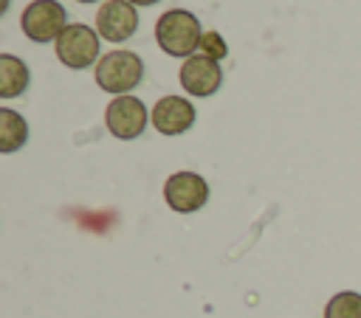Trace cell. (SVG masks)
Here are the masks:
<instances>
[{"label":"cell","instance_id":"cell-3","mask_svg":"<svg viewBox=\"0 0 361 318\" xmlns=\"http://www.w3.org/2000/svg\"><path fill=\"white\" fill-rule=\"evenodd\" d=\"M99 31H93L85 23H68V28L56 37L54 48H56V59L71 68V70H82L90 68V62L99 59Z\"/></svg>","mask_w":361,"mask_h":318},{"label":"cell","instance_id":"cell-11","mask_svg":"<svg viewBox=\"0 0 361 318\" xmlns=\"http://www.w3.org/2000/svg\"><path fill=\"white\" fill-rule=\"evenodd\" d=\"M25 141H28L25 118L11 107H0V152L11 155L20 146H25Z\"/></svg>","mask_w":361,"mask_h":318},{"label":"cell","instance_id":"cell-2","mask_svg":"<svg viewBox=\"0 0 361 318\" xmlns=\"http://www.w3.org/2000/svg\"><path fill=\"white\" fill-rule=\"evenodd\" d=\"M144 76V62L135 51H110L96 62L93 79L110 96H127Z\"/></svg>","mask_w":361,"mask_h":318},{"label":"cell","instance_id":"cell-9","mask_svg":"<svg viewBox=\"0 0 361 318\" xmlns=\"http://www.w3.org/2000/svg\"><path fill=\"white\" fill-rule=\"evenodd\" d=\"M149 124L161 135H180L195 124V104L180 96H164L149 113Z\"/></svg>","mask_w":361,"mask_h":318},{"label":"cell","instance_id":"cell-12","mask_svg":"<svg viewBox=\"0 0 361 318\" xmlns=\"http://www.w3.org/2000/svg\"><path fill=\"white\" fill-rule=\"evenodd\" d=\"M324 318H361V293L341 290L324 304Z\"/></svg>","mask_w":361,"mask_h":318},{"label":"cell","instance_id":"cell-4","mask_svg":"<svg viewBox=\"0 0 361 318\" xmlns=\"http://www.w3.org/2000/svg\"><path fill=\"white\" fill-rule=\"evenodd\" d=\"M20 28L31 42H56V37L68 28V14L59 0H31L23 8Z\"/></svg>","mask_w":361,"mask_h":318},{"label":"cell","instance_id":"cell-15","mask_svg":"<svg viewBox=\"0 0 361 318\" xmlns=\"http://www.w3.org/2000/svg\"><path fill=\"white\" fill-rule=\"evenodd\" d=\"M76 3H96V0H76Z\"/></svg>","mask_w":361,"mask_h":318},{"label":"cell","instance_id":"cell-6","mask_svg":"<svg viewBox=\"0 0 361 318\" xmlns=\"http://www.w3.org/2000/svg\"><path fill=\"white\" fill-rule=\"evenodd\" d=\"M164 200L178 214H195L209 203V183L197 172H172L164 183Z\"/></svg>","mask_w":361,"mask_h":318},{"label":"cell","instance_id":"cell-8","mask_svg":"<svg viewBox=\"0 0 361 318\" xmlns=\"http://www.w3.org/2000/svg\"><path fill=\"white\" fill-rule=\"evenodd\" d=\"M138 28V11L127 0H107L96 11V31L107 42H124Z\"/></svg>","mask_w":361,"mask_h":318},{"label":"cell","instance_id":"cell-7","mask_svg":"<svg viewBox=\"0 0 361 318\" xmlns=\"http://www.w3.org/2000/svg\"><path fill=\"white\" fill-rule=\"evenodd\" d=\"M178 82L189 96L206 98V96H214L220 90L223 68H220V62H214V59H209L203 53H195V56L183 59V65L178 70Z\"/></svg>","mask_w":361,"mask_h":318},{"label":"cell","instance_id":"cell-1","mask_svg":"<svg viewBox=\"0 0 361 318\" xmlns=\"http://www.w3.org/2000/svg\"><path fill=\"white\" fill-rule=\"evenodd\" d=\"M155 39L164 53L189 59L195 51H200V20L186 8H166L155 23Z\"/></svg>","mask_w":361,"mask_h":318},{"label":"cell","instance_id":"cell-5","mask_svg":"<svg viewBox=\"0 0 361 318\" xmlns=\"http://www.w3.org/2000/svg\"><path fill=\"white\" fill-rule=\"evenodd\" d=\"M104 124H107V132L118 141H135L147 124H149V113L144 107L141 98L135 96H116L107 110H104Z\"/></svg>","mask_w":361,"mask_h":318},{"label":"cell","instance_id":"cell-10","mask_svg":"<svg viewBox=\"0 0 361 318\" xmlns=\"http://www.w3.org/2000/svg\"><path fill=\"white\" fill-rule=\"evenodd\" d=\"M28 82H31L28 65L14 53H0V96L3 98L23 96L28 90Z\"/></svg>","mask_w":361,"mask_h":318},{"label":"cell","instance_id":"cell-14","mask_svg":"<svg viewBox=\"0 0 361 318\" xmlns=\"http://www.w3.org/2000/svg\"><path fill=\"white\" fill-rule=\"evenodd\" d=\"M127 3H133V6H155L158 0H127Z\"/></svg>","mask_w":361,"mask_h":318},{"label":"cell","instance_id":"cell-13","mask_svg":"<svg viewBox=\"0 0 361 318\" xmlns=\"http://www.w3.org/2000/svg\"><path fill=\"white\" fill-rule=\"evenodd\" d=\"M200 53L209 56V59H214V62H220V59L228 56V45H226V39L220 37V31H203Z\"/></svg>","mask_w":361,"mask_h":318}]
</instances>
